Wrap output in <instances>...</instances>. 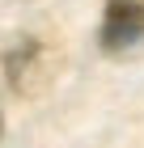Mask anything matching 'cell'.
I'll return each instance as SVG.
<instances>
[{"label":"cell","mask_w":144,"mask_h":148,"mask_svg":"<svg viewBox=\"0 0 144 148\" xmlns=\"http://www.w3.org/2000/svg\"><path fill=\"white\" fill-rule=\"evenodd\" d=\"M98 42L106 55H123L144 47V0H106Z\"/></svg>","instance_id":"obj_1"}]
</instances>
